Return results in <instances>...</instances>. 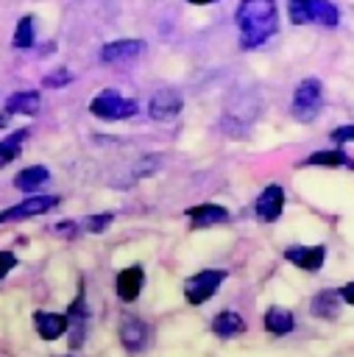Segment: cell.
<instances>
[{
    "label": "cell",
    "mask_w": 354,
    "mask_h": 357,
    "mask_svg": "<svg viewBox=\"0 0 354 357\" xmlns=\"http://www.w3.org/2000/svg\"><path fill=\"white\" fill-rule=\"evenodd\" d=\"M329 139H332L334 145L354 142V126L348 123V126H337V128H332V131H329Z\"/></svg>",
    "instance_id": "obj_26"
},
{
    "label": "cell",
    "mask_w": 354,
    "mask_h": 357,
    "mask_svg": "<svg viewBox=\"0 0 354 357\" xmlns=\"http://www.w3.org/2000/svg\"><path fill=\"white\" fill-rule=\"evenodd\" d=\"M111 223H114V212H95V215H86L81 226H84L89 234H103Z\"/></svg>",
    "instance_id": "obj_24"
},
{
    "label": "cell",
    "mask_w": 354,
    "mask_h": 357,
    "mask_svg": "<svg viewBox=\"0 0 354 357\" xmlns=\"http://www.w3.org/2000/svg\"><path fill=\"white\" fill-rule=\"evenodd\" d=\"M226 271L223 268H203L192 276L184 279V301L192 304V307H201L206 301L215 298V293L220 290V284L226 282Z\"/></svg>",
    "instance_id": "obj_5"
},
{
    "label": "cell",
    "mask_w": 354,
    "mask_h": 357,
    "mask_svg": "<svg viewBox=\"0 0 354 357\" xmlns=\"http://www.w3.org/2000/svg\"><path fill=\"white\" fill-rule=\"evenodd\" d=\"M117 335H120V346H123L128 354H139V351H145L148 343H151V326H148L142 318H137V315H123Z\"/></svg>",
    "instance_id": "obj_8"
},
{
    "label": "cell",
    "mask_w": 354,
    "mask_h": 357,
    "mask_svg": "<svg viewBox=\"0 0 354 357\" xmlns=\"http://www.w3.org/2000/svg\"><path fill=\"white\" fill-rule=\"evenodd\" d=\"M209 326H212V335H217V337H223V340L237 337V335H243V332L248 329L245 318H243L237 310H220V312L212 318Z\"/></svg>",
    "instance_id": "obj_18"
},
{
    "label": "cell",
    "mask_w": 354,
    "mask_h": 357,
    "mask_svg": "<svg viewBox=\"0 0 354 357\" xmlns=\"http://www.w3.org/2000/svg\"><path fill=\"white\" fill-rule=\"evenodd\" d=\"M64 357H70V354H64Z\"/></svg>",
    "instance_id": "obj_32"
},
{
    "label": "cell",
    "mask_w": 354,
    "mask_h": 357,
    "mask_svg": "<svg viewBox=\"0 0 354 357\" xmlns=\"http://www.w3.org/2000/svg\"><path fill=\"white\" fill-rule=\"evenodd\" d=\"M282 212H284V190L279 184H268L254 201V215L262 223H273L282 218Z\"/></svg>",
    "instance_id": "obj_13"
},
{
    "label": "cell",
    "mask_w": 354,
    "mask_h": 357,
    "mask_svg": "<svg viewBox=\"0 0 354 357\" xmlns=\"http://www.w3.org/2000/svg\"><path fill=\"white\" fill-rule=\"evenodd\" d=\"M8 117H11V114L3 109V114H0V128H3V126H8Z\"/></svg>",
    "instance_id": "obj_31"
},
{
    "label": "cell",
    "mask_w": 354,
    "mask_h": 357,
    "mask_svg": "<svg viewBox=\"0 0 354 357\" xmlns=\"http://www.w3.org/2000/svg\"><path fill=\"white\" fill-rule=\"evenodd\" d=\"M14 268H17V254L8 251V248H3V251H0V279H6Z\"/></svg>",
    "instance_id": "obj_27"
},
{
    "label": "cell",
    "mask_w": 354,
    "mask_h": 357,
    "mask_svg": "<svg viewBox=\"0 0 354 357\" xmlns=\"http://www.w3.org/2000/svg\"><path fill=\"white\" fill-rule=\"evenodd\" d=\"M72 81V73L67 67H59V70H50L45 78H42V86L45 89H59V86H67Z\"/></svg>",
    "instance_id": "obj_25"
},
{
    "label": "cell",
    "mask_w": 354,
    "mask_h": 357,
    "mask_svg": "<svg viewBox=\"0 0 354 357\" xmlns=\"http://www.w3.org/2000/svg\"><path fill=\"white\" fill-rule=\"evenodd\" d=\"M53 231H56L59 237H75V234H78V223H75V220H59V223L53 226Z\"/></svg>",
    "instance_id": "obj_28"
},
{
    "label": "cell",
    "mask_w": 354,
    "mask_h": 357,
    "mask_svg": "<svg viewBox=\"0 0 354 357\" xmlns=\"http://www.w3.org/2000/svg\"><path fill=\"white\" fill-rule=\"evenodd\" d=\"M287 17L293 25H326L340 22V11L332 0H287Z\"/></svg>",
    "instance_id": "obj_2"
},
{
    "label": "cell",
    "mask_w": 354,
    "mask_h": 357,
    "mask_svg": "<svg viewBox=\"0 0 354 357\" xmlns=\"http://www.w3.org/2000/svg\"><path fill=\"white\" fill-rule=\"evenodd\" d=\"M59 204H61L59 195H28V198H22L20 204L6 206V209L0 212V226H3V223H20V220H28V218L47 215V212H53Z\"/></svg>",
    "instance_id": "obj_7"
},
{
    "label": "cell",
    "mask_w": 354,
    "mask_h": 357,
    "mask_svg": "<svg viewBox=\"0 0 354 357\" xmlns=\"http://www.w3.org/2000/svg\"><path fill=\"white\" fill-rule=\"evenodd\" d=\"M262 326L268 335L282 337V335H290L295 329V315L287 307H268L262 315Z\"/></svg>",
    "instance_id": "obj_20"
},
{
    "label": "cell",
    "mask_w": 354,
    "mask_h": 357,
    "mask_svg": "<svg viewBox=\"0 0 354 357\" xmlns=\"http://www.w3.org/2000/svg\"><path fill=\"white\" fill-rule=\"evenodd\" d=\"M33 329L42 340H59L67 335V315L64 312H50V310H36L33 312Z\"/></svg>",
    "instance_id": "obj_15"
},
{
    "label": "cell",
    "mask_w": 354,
    "mask_h": 357,
    "mask_svg": "<svg viewBox=\"0 0 354 357\" xmlns=\"http://www.w3.org/2000/svg\"><path fill=\"white\" fill-rule=\"evenodd\" d=\"M184 218L190 220L192 229H212V226H223V223L229 220V209H226L223 204L203 201V204L187 206V209H184Z\"/></svg>",
    "instance_id": "obj_11"
},
{
    "label": "cell",
    "mask_w": 354,
    "mask_h": 357,
    "mask_svg": "<svg viewBox=\"0 0 354 357\" xmlns=\"http://www.w3.org/2000/svg\"><path fill=\"white\" fill-rule=\"evenodd\" d=\"M284 259L290 265H295L298 271H304V273H318L326 262V245L323 243H318V245H287Z\"/></svg>",
    "instance_id": "obj_9"
},
{
    "label": "cell",
    "mask_w": 354,
    "mask_h": 357,
    "mask_svg": "<svg viewBox=\"0 0 354 357\" xmlns=\"http://www.w3.org/2000/svg\"><path fill=\"white\" fill-rule=\"evenodd\" d=\"M47 181H50V170H47L45 165L22 167V170L14 176V187H17L20 192H36V190H42Z\"/></svg>",
    "instance_id": "obj_21"
},
{
    "label": "cell",
    "mask_w": 354,
    "mask_h": 357,
    "mask_svg": "<svg viewBox=\"0 0 354 357\" xmlns=\"http://www.w3.org/2000/svg\"><path fill=\"white\" fill-rule=\"evenodd\" d=\"M323 106V84L318 78H304L295 84L293 89V100H290V112L293 120L298 123H312L321 114Z\"/></svg>",
    "instance_id": "obj_4"
},
{
    "label": "cell",
    "mask_w": 354,
    "mask_h": 357,
    "mask_svg": "<svg viewBox=\"0 0 354 357\" xmlns=\"http://www.w3.org/2000/svg\"><path fill=\"white\" fill-rule=\"evenodd\" d=\"M337 293H340V301H343V304L354 307V282H346L343 287H337Z\"/></svg>",
    "instance_id": "obj_29"
},
{
    "label": "cell",
    "mask_w": 354,
    "mask_h": 357,
    "mask_svg": "<svg viewBox=\"0 0 354 357\" xmlns=\"http://www.w3.org/2000/svg\"><path fill=\"white\" fill-rule=\"evenodd\" d=\"M33 39H36L33 17H31V14H25V17H20V20H17V28H14V39H11V45H14V47H20V50H28V47H33Z\"/></svg>",
    "instance_id": "obj_23"
},
{
    "label": "cell",
    "mask_w": 354,
    "mask_h": 357,
    "mask_svg": "<svg viewBox=\"0 0 354 357\" xmlns=\"http://www.w3.org/2000/svg\"><path fill=\"white\" fill-rule=\"evenodd\" d=\"M64 315H67V335H70L67 343H70V349L75 351V349L84 346V340H86V326H89V304H86L84 284H78V293H75V298L67 304Z\"/></svg>",
    "instance_id": "obj_6"
},
{
    "label": "cell",
    "mask_w": 354,
    "mask_h": 357,
    "mask_svg": "<svg viewBox=\"0 0 354 357\" xmlns=\"http://www.w3.org/2000/svg\"><path fill=\"white\" fill-rule=\"evenodd\" d=\"M340 293H337V287H323V290H318L315 296H312V301H309V312L315 315V318H326V321H334L337 318V312H340Z\"/></svg>",
    "instance_id": "obj_19"
},
{
    "label": "cell",
    "mask_w": 354,
    "mask_h": 357,
    "mask_svg": "<svg viewBox=\"0 0 354 357\" xmlns=\"http://www.w3.org/2000/svg\"><path fill=\"white\" fill-rule=\"evenodd\" d=\"M28 137H31V131H28V128H17V131H11L6 139H0V170H3V167H8V165L20 156L22 145L28 142Z\"/></svg>",
    "instance_id": "obj_22"
},
{
    "label": "cell",
    "mask_w": 354,
    "mask_h": 357,
    "mask_svg": "<svg viewBox=\"0 0 354 357\" xmlns=\"http://www.w3.org/2000/svg\"><path fill=\"white\" fill-rule=\"evenodd\" d=\"M234 22L240 28V47L254 50L265 45L279 31L276 0H240L234 11Z\"/></svg>",
    "instance_id": "obj_1"
},
{
    "label": "cell",
    "mask_w": 354,
    "mask_h": 357,
    "mask_svg": "<svg viewBox=\"0 0 354 357\" xmlns=\"http://www.w3.org/2000/svg\"><path fill=\"white\" fill-rule=\"evenodd\" d=\"M184 109V98L178 89H159L151 100H148V114L151 120H159V123H170L181 114Z\"/></svg>",
    "instance_id": "obj_10"
},
{
    "label": "cell",
    "mask_w": 354,
    "mask_h": 357,
    "mask_svg": "<svg viewBox=\"0 0 354 357\" xmlns=\"http://www.w3.org/2000/svg\"><path fill=\"white\" fill-rule=\"evenodd\" d=\"M298 167H346L354 170V159L346 153V148H332V151H312L298 162Z\"/></svg>",
    "instance_id": "obj_16"
},
{
    "label": "cell",
    "mask_w": 354,
    "mask_h": 357,
    "mask_svg": "<svg viewBox=\"0 0 354 357\" xmlns=\"http://www.w3.org/2000/svg\"><path fill=\"white\" fill-rule=\"evenodd\" d=\"M39 106H42V95H39V89H17V92H11L8 98H6V112L8 114H25V117H33L36 112H39Z\"/></svg>",
    "instance_id": "obj_17"
},
{
    "label": "cell",
    "mask_w": 354,
    "mask_h": 357,
    "mask_svg": "<svg viewBox=\"0 0 354 357\" xmlns=\"http://www.w3.org/2000/svg\"><path fill=\"white\" fill-rule=\"evenodd\" d=\"M142 50H145V42H142V39H114V42H106V45L100 47V61H106V64L131 61V59H137Z\"/></svg>",
    "instance_id": "obj_14"
},
{
    "label": "cell",
    "mask_w": 354,
    "mask_h": 357,
    "mask_svg": "<svg viewBox=\"0 0 354 357\" xmlns=\"http://www.w3.org/2000/svg\"><path fill=\"white\" fill-rule=\"evenodd\" d=\"M142 287H145V268H142V265L134 262V265L117 271V276H114V290H117V298H120L123 304H134V301L139 298Z\"/></svg>",
    "instance_id": "obj_12"
},
{
    "label": "cell",
    "mask_w": 354,
    "mask_h": 357,
    "mask_svg": "<svg viewBox=\"0 0 354 357\" xmlns=\"http://www.w3.org/2000/svg\"><path fill=\"white\" fill-rule=\"evenodd\" d=\"M190 6H212V3H217V0H187Z\"/></svg>",
    "instance_id": "obj_30"
},
{
    "label": "cell",
    "mask_w": 354,
    "mask_h": 357,
    "mask_svg": "<svg viewBox=\"0 0 354 357\" xmlns=\"http://www.w3.org/2000/svg\"><path fill=\"white\" fill-rule=\"evenodd\" d=\"M139 112V103L134 98H125L120 95L117 89L106 86L100 89L92 100H89V114L98 117V120H106V123H117V120H128Z\"/></svg>",
    "instance_id": "obj_3"
}]
</instances>
